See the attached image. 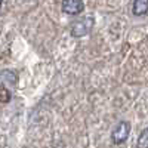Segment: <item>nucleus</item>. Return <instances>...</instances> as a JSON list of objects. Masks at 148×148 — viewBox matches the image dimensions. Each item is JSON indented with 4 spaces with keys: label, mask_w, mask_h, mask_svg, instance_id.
I'll list each match as a JSON object with an SVG mask.
<instances>
[{
    "label": "nucleus",
    "mask_w": 148,
    "mask_h": 148,
    "mask_svg": "<svg viewBox=\"0 0 148 148\" xmlns=\"http://www.w3.org/2000/svg\"><path fill=\"white\" fill-rule=\"evenodd\" d=\"M93 27V18L92 16H84V18H80L77 21H74L71 24V36L76 37V39H80V37H84L90 33Z\"/></svg>",
    "instance_id": "nucleus-1"
},
{
    "label": "nucleus",
    "mask_w": 148,
    "mask_h": 148,
    "mask_svg": "<svg viewBox=\"0 0 148 148\" xmlns=\"http://www.w3.org/2000/svg\"><path fill=\"white\" fill-rule=\"evenodd\" d=\"M129 133H130V123L123 120L114 127L113 133H111V141H113L116 145H120L129 138Z\"/></svg>",
    "instance_id": "nucleus-2"
},
{
    "label": "nucleus",
    "mask_w": 148,
    "mask_h": 148,
    "mask_svg": "<svg viewBox=\"0 0 148 148\" xmlns=\"http://www.w3.org/2000/svg\"><path fill=\"white\" fill-rule=\"evenodd\" d=\"M61 8L67 15H79L84 10V2L83 0H62Z\"/></svg>",
    "instance_id": "nucleus-3"
},
{
    "label": "nucleus",
    "mask_w": 148,
    "mask_h": 148,
    "mask_svg": "<svg viewBox=\"0 0 148 148\" xmlns=\"http://www.w3.org/2000/svg\"><path fill=\"white\" fill-rule=\"evenodd\" d=\"M132 12L135 16H144L148 14V0H133Z\"/></svg>",
    "instance_id": "nucleus-4"
},
{
    "label": "nucleus",
    "mask_w": 148,
    "mask_h": 148,
    "mask_svg": "<svg viewBox=\"0 0 148 148\" xmlns=\"http://www.w3.org/2000/svg\"><path fill=\"white\" fill-rule=\"evenodd\" d=\"M0 77H2L3 82H8V83H10V84H16V80H18L16 73H15V71H10V70H5Z\"/></svg>",
    "instance_id": "nucleus-5"
},
{
    "label": "nucleus",
    "mask_w": 148,
    "mask_h": 148,
    "mask_svg": "<svg viewBox=\"0 0 148 148\" xmlns=\"http://www.w3.org/2000/svg\"><path fill=\"white\" fill-rule=\"evenodd\" d=\"M136 148H148V127H145L141 132L138 142H136Z\"/></svg>",
    "instance_id": "nucleus-6"
},
{
    "label": "nucleus",
    "mask_w": 148,
    "mask_h": 148,
    "mask_svg": "<svg viewBox=\"0 0 148 148\" xmlns=\"http://www.w3.org/2000/svg\"><path fill=\"white\" fill-rule=\"evenodd\" d=\"M10 92L8 90V88L5 84H0V102L2 104H8L10 101Z\"/></svg>",
    "instance_id": "nucleus-7"
},
{
    "label": "nucleus",
    "mask_w": 148,
    "mask_h": 148,
    "mask_svg": "<svg viewBox=\"0 0 148 148\" xmlns=\"http://www.w3.org/2000/svg\"><path fill=\"white\" fill-rule=\"evenodd\" d=\"M2 3H3V0H0V8H2Z\"/></svg>",
    "instance_id": "nucleus-8"
}]
</instances>
